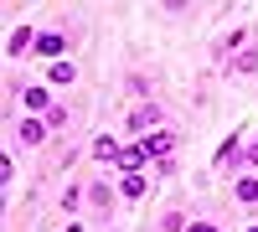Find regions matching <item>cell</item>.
Instances as JSON below:
<instances>
[{"mask_svg": "<svg viewBox=\"0 0 258 232\" xmlns=\"http://www.w3.org/2000/svg\"><path fill=\"white\" fill-rule=\"evenodd\" d=\"M16 93H21V103H26V114H31V119H36V114H41V119L52 114V93L41 88V83H26V88H16Z\"/></svg>", "mask_w": 258, "mask_h": 232, "instance_id": "obj_1", "label": "cell"}, {"mask_svg": "<svg viewBox=\"0 0 258 232\" xmlns=\"http://www.w3.org/2000/svg\"><path fill=\"white\" fill-rule=\"evenodd\" d=\"M165 124V114H160V103H140L135 114H129V129H140V134H155Z\"/></svg>", "mask_w": 258, "mask_h": 232, "instance_id": "obj_2", "label": "cell"}, {"mask_svg": "<svg viewBox=\"0 0 258 232\" xmlns=\"http://www.w3.org/2000/svg\"><path fill=\"white\" fill-rule=\"evenodd\" d=\"M145 155H150V165H155V160H170V155H176V134H170V129L145 134Z\"/></svg>", "mask_w": 258, "mask_h": 232, "instance_id": "obj_3", "label": "cell"}, {"mask_svg": "<svg viewBox=\"0 0 258 232\" xmlns=\"http://www.w3.org/2000/svg\"><path fill=\"white\" fill-rule=\"evenodd\" d=\"M47 134H52V129H47V119H31V114H26V119L16 124V139H21V144H31V150H36V144H47Z\"/></svg>", "mask_w": 258, "mask_h": 232, "instance_id": "obj_4", "label": "cell"}, {"mask_svg": "<svg viewBox=\"0 0 258 232\" xmlns=\"http://www.w3.org/2000/svg\"><path fill=\"white\" fill-rule=\"evenodd\" d=\"M62 52H68V36H62V31H41V36H36V57L62 62Z\"/></svg>", "mask_w": 258, "mask_h": 232, "instance_id": "obj_5", "label": "cell"}, {"mask_svg": "<svg viewBox=\"0 0 258 232\" xmlns=\"http://www.w3.org/2000/svg\"><path fill=\"white\" fill-rule=\"evenodd\" d=\"M119 155H124V144H119L114 134H98V139H93V160H114V165H119Z\"/></svg>", "mask_w": 258, "mask_h": 232, "instance_id": "obj_6", "label": "cell"}, {"mask_svg": "<svg viewBox=\"0 0 258 232\" xmlns=\"http://www.w3.org/2000/svg\"><path fill=\"white\" fill-rule=\"evenodd\" d=\"M232 196H238L243 206H258V176H238V186H232Z\"/></svg>", "mask_w": 258, "mask_h": 232, "instance_id": "obj_7", "label": "cell"}, {"mask_svg": "<svg viewBox=\"0 0 258 232\" xmlns=\"http://www.w3.org/2000/svg\"><path fill=\"white\" fill-rule=\"evenodd\" d=\"M52 83H57V88H68V83H78V67H73V62H52V72H47Z\"/></svg>", "mask_w": 258, "mask_h": 232, "instance_id": "obj_8", "label": "cell"}, {"mask_svg": "<svg viewBox=\"0 0 258 232\" xmlns=\"http://www.w3.org/2000/svg\"><path fill=\"white\" fill-rule=\"evenodd\" d=\"M73 124V109H62V103H52V114H47V129H68Z\"/></svg>", "mask_w": 258, "mask_h": 232, "instance_id": "obj_9", "label": "cell"}, {"mask_svg": "<svg viewBox=\"0 0 258 232\" xmlns=\"http://www.w3.org/2000/svg\"><path fill=\"white\" fill-rule=\"evenodd\" d=\"M258 67V52H238V57H232V72H253Z\"/></svg>", "mask_w": 258, "mask_h": 232, "instance_id": "obj_10", "label": "cell"}, {"mask_svg": "<svg viewBox=\"0 0 258 232\" xmlns=\"http://www.w3.org/2000/svg\"><path fill=\"white\" fill-rule=\"evenodd\" d=\"M124 196H129V201L145 196V176H124Z\"/></svg>", "mask_w": 258, "mask_h": 232, "instance_id": "obj_11", "label": "cell"}, {"mask_svg": "<svg viewBox=\"0 0 258 232\" xmlns=\"http://www.w3.org/2000/svg\"><path fill=\"white\" fill-rule=\"evenodd\" d=\"M88 196H93V206H109V201H114V191H109V186H93Z\"/></svg>", "mask_w": 258, "mask_h": 232, "instance_id": "obj_12", "label": "cell"}, {"mask_svg": "<svg viewBox=\"0 0 258 232\" xmlns=\"http://www.w3.org/2000/svg\"><path fill=\"white\" fill-rule=\"evenodd\" d=\"M243 165H258V139H253L248 150H243Z\"/></svg>", "mask_w": 258, "mask_h": 232, "instance_id": "obj_13", "label": "cell"}, {"mask_svg": "<svg viewBox=\"0 0 258 232\" xmlns=\"http://www.w3.org/2000/svg\"><path fill=\"white\" fill-rule=\"evenodd\" d=\"M186 232H217V227H212V222H191Z\"/></svg>", "mask_w": 258, "mask_h": 232, "instance_id": "obj_14", "label": "cell"}, {"mask_svg": "<svg viewBox=\"0 0 258 232\" xmlns=\"http://www.w3.org/2000/svg\"><path fill=\"white\" fill-rule=\"evenodd\" d=\"M248 232H258V227H248Z\"/></svg>", "mask_w": 258, "mask_h": 232, "instance_id": "obj_15", "label": "cell"}]
</instances>
